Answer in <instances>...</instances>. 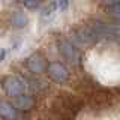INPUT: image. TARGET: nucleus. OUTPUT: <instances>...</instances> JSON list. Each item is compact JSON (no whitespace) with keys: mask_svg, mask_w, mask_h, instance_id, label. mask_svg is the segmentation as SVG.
Segmentation results:
<instances>
[{"mask_svg":"<svg viewBox=\"0 0 120 120\" xmlns=\"http://www.w3.org/2000/svg\"><path fill=\"white\" fill-rule=\"evenodd\" d=\"M84 101L71 93H60L52 102V112L62 119H74L82 108Z\"/></svg>","mask_w":120,"mask_h":120,"instance_id":"nucleus-1","label":"nucleus"},{"mask_svg":"<svg viewBox=\"0 0 120 120\" xmlns=\"http://www.w3.org/2000/svg\"><path fill=\"white\" fill-rule=\"evenodd\" d=\"M84 98L89 101V104L93 108H99V110L110 108L112 102H114V93L108 89L99 87V86H96L93 90H90Z\"/></svg>","mask_w":120,"mask_h":120,"instance_id":"nucleus-2","label":"nucleus"},{"mask_svg":"<svg viewBox=\"0 0 120 120\" xmlns=\"http://www.w3.org/2000/svg\"><path fill=\"white\" fill-rule=\"evenodd\" d=\"M72 39L75 41L77 45H90V44H95L99 39V36L96 35V32L92 27V24H89V26L78 27L77 30H74Z\"/></svg>","mask_w":120,"mask_h":120,"instance_id":"nucleus-3","label":"nucleus"},{"mask_svg":"<svg viewBox=\"0 0 120 120\" xmlns=\"http://www.w3.org/2000/svg\"><path fill=\"white\" fill-rule=\"evenodd\" d=\"M2 87L9 96H18L26 92L27 86H26V81L22 78L15 77V75H9V77H5L2 80Z\"/></svg>","mask_w":120,"mask_h":120,"instance_id":"nucleus-4","label":"nucleus"},{"mask_svg":"<svg viewBox=\"0 0 120 120\" xmlns=\"http://www.w3.org/2000/svg\"><path fill=\"white\" fill-rule=\"evenodd\" d=\"M59 51H60V54H62V57L66 59L68 62H71V63L80 62V57H81L80 50H78L77 45H74L71 41H68V39L60 41L59 42Z\"/></svg>","mask_w":120,"mask_h":120,"instance_id":"nucleus-5","label":"nucleus"},{"mask_svg":"<svg viewBox=\"0 0 120 120\" xmlns=\"http://www.w3.org/2000/svg\"><path fill=\"white\" fill-rule=\"evenodd\" d=\"M48 75H50V78L52 81L59 82V84L66 82L68 78H69V72H68V69L62 65V63H59V62H54V63H51V65L48 66Z\"/></svg>","mask_w":120,"mask_h":120,"instance_id":"nucleus-6","label":"nucleus"},{"mask_svg":"<svg viewBox=\"0 0 120 120\" xmlns=\"http://www.w3.org/2000/svg\"><path fill=\"white\" fill-rule=\"evenodd\" d=\"M27 68L30 72L33 74H42L45 71V68H47V62H45V57L41 54H32L30 57L27 59Z\"/></svg>","mask_w":120,"mask_h":120,"instance_id":"nucleus-7","label":"nucleus"},{"mask_svg":"<svg viewBox=\"0 0 120 120\" xmlns=\"http://www.w3.org/2000/svg\"><path fill=\"white\" fill-rule=\"evenodd\" d=\"M14 105H15V108H17V111H30V110L35 108V99L29 95L21 93V95L15 96Z\"/></svg>","mask_w":120,"mask_h":120,"instance_id":"nucleus-8","label":"nucleus"},{"mask_svg":"<svg viewBox=\"0 0 120 120\" xmlns=\"http://www.w3.org/2000/svg\"><path fill=\"white\" fill-rule=\"evenodd\" d=\"M0 117L2 119H17L18 112H17L15 105L6 102V101L0 102Z\"/></svg>","mask_w":120,"mask_h":120,"instance_id":"nucleus-9","label":"nucleus"},{"mask_svg":"<svg viewBox=\"0 0 120 120\" xmlns=\"http://www.w3.org/2000/svg\"><path fill=\"white\" fill-rule=\"evenodd\" d=\"M27 17H26L24 12H21V11H15V12L11 15V24L14 26L15 29H22L27 26Z\"/></svg>","mask_w":120,"mask_h":120,"instance_id":"nucleus-10","label":"nucleus"},{"mask_svg":"<svg viewBox=\"0 0 120 120\" xmlns=\"http://www.w3.org/2000/svg\"><path fill=\"white\" fill-rule=\"evenodd\" d=\"M57 9H59L57 2L50 3V5H48V6L44 9V12H42V18H44V20H51V18L56 15V11H57Z\"/></svg>","mask_w":120,"mask_h":120,"instance_id":"nucleus-11","label":"nucleus"},{"mask_svg":"<svg viewBox=\"0 0 120 120\" xmlns=\"http://www.w3.org/2000/svg\"><path fill=\"white\" fill-rule=\"evenodd\" d=\"M22 3H24V6L27 8V9H38V8L41 6V3H42V0H22Z\"/></svg>","mask_w":120,"mask_h":120,"instance_id":"nucleus-12","label":"nucleus"},{"mask_svg":"<svg viewBox=\"0 0 120 120\" xmlns=\"http://www.w3.org/2000/svg\"><path fill=\"white\" fill-rule=\"evenodd\" d=\"M110 14L116 18V20H120V2L110 6Z\"/></svg>","mask_w":120,"mask_h":120,"instance_id":"nucleus-13","label":"nucleus"},{"mask_svg":"<svg viewBox=\"0 0 120 120\" xmlns=\"http://www.w3.org/2000/svg\"><path fill=\"white\" fill-rule=\"evenodd\" d=\"M56 2H57L59 9H62V11H66L68 6H69V2H68V0H56Z\"/></svg>","mask_w":120,"mask_h":120,"instance_id":"nucleus-14","label":"nucleus"},{"mask_svg":"<svg viewBox=\"0 0 120 120\" xmlns=\"http://www.w3.org/2000/svg\"><path fill=\"white\" fill-rule=\"evenodd\" d=\"M101 2H102L104 5H107V6H111V5H116V3H119L120 0H101Z\"/></svg>","mask_w":120,"mask_h":120,"instance_id":"nucleus-15","label":"nucleus"},{"mask_svg":"<svg viewBox=\"0 0 120 120\" xmlns=\"http://www.w3.org/2000/svg\"><path fill=\"white\" fill-rule=\"evenodd\" d=\"M5 56H6V51L3 50V48H0V62H3V59H5Z\"/></svg>","mask_w":120,"mask_h":120,"instance_id":"nucleus-16","label":"nucleus"},{"mask_svg":"<svg viewBox=\"0 0 120 120\" xmlns=\"http://www.w3.org/2000/svg\"><path fill=\"white\" fill-rule=\"evenodd\" d=\"M119 95H120V87H119Z\"/></svg>","mask_w":120,"mask_h":120,"instance_id":"nucleus-17","label":"nucleus"}]
</instances>
